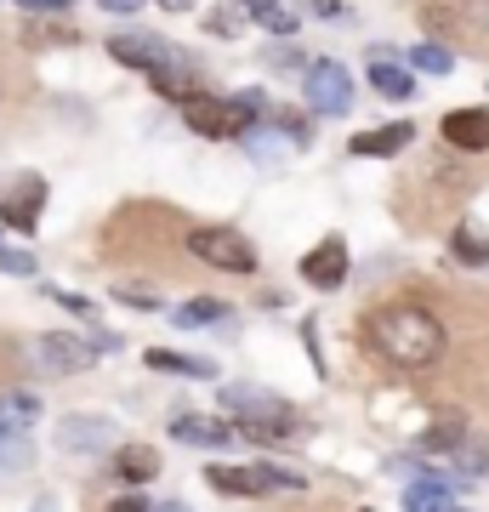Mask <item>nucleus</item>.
<instances>
[{
    "label": "nucleus",
    "mask_w": 489,
    "mask_h": 512,
    "mask_svg": "<svg viewBox=\"0 0 489 512\" xmlns=\"http://www.w3.org/2000/svg\"><path fill=\"white\" fill-rule=\"evenodd\" d=\"M370 348H376L393 370H427V365L444 359V325H438L433 308L393 302V308L370 313Z\"/></svg>",
    "instance_id": "1"
},
{
    "label": "nucleus",
    "mask_w": 489,
    "mask_h": 512,
    "mask_svg": "<svg viewBox=\"0 0 489 512\" xmlns=\"http://www.w3.org/2000/svg\"><path fill=\"white\" fill-rule=\"evenodd\" d=\"M222 410H228V427L234 439H256V444H285L296 433V410L290 399L268 393V387H222Z\"/></svg>",
    "instance_id": "2"
},
{
    "label": "nucleus",
    "mask_w": 489,
    "mask_h": 512,
    "mask_svg": "<svg viewBox=\"0 0 489 512\" xmlns=\"http://www.w3.org/2000/svg\"><path fill=\"white\" fill-rule=\"evenodd\" d=\"M256 109H262L256 97H205V92H194L188 103H182V120L200 131V137H211V143H245Z\"/></svg>",
    "instance_id": "3"
},
{
    "label": "nucleus",
    "mask_w": 489,
    "mask_h": 512,
    "mask_svg": "<svg viewBox=\"0 0 489 512\" xmlns=\"http://www.w3.org/2000/svg\"><path fill=\"white\" fill-rule=\"evenodd\" d=\"M188 251L200 262H211V268H222V274H256V245L245 234H234V228H194Z\"/></svg>",
    "instance_id": "4"
},
{
    "label": "nucleus",
    "mask_w": 489,
    "mask_h": 512,
    "mask_svg": "<svg viewBox=\"0 0 489 512\" xmlns=\"http://www.w3.org/2000/svg\"><path fill=\"white\" fill-rule=\"evenodd\" d=\"M302 92H308V109L313 114H347V109H353V74H347L336 57H319V63H308Z\"/></svg>",
    "instance_id": "5"
},
{
    "label": "nucleus",
    "mask_w": 489,
    "mask_h": 512,
    "mask_svg": "<svg viewBox=\"0 0 489 512\" xmlns=\"http://www.w3.org/2000/svg\"><path fill=\"white\" fill-rule=\"evenodd\" d=\"M211 490L222 495H273V490H302V478L285 467H205Z\"/></svg>",
    "instance_id": "6"
},
{
    "label": "nucleus",
    "mask_w": 489,
    "mask_h": 512,
    "mask_svg": "<svg viewBox=\"0 0 489 512\" xmlns=\"http://www.w3.org/2000/svg\"><path fill=\"white\" fill-rule=\"evenodd\" d=\"M35 359H40V370H52V376H80V370L97 365V342L69 336V330H46V336H35Z\"/></svg>",
    "instance_id": "7"
},
{
    "label": "nucleus",
    "mask_w": 489,
    "mask_h": 512,
    "mask_svg": "<svg viewBox=\"0 0 489 512\" xmlns=\"http://www.w3.org/2000/svg\"><path fill=\"white\" fill-rule=\"evenodd\" d=\"M40 211H46V177H35V171L12 177V188L0 194V222H6V228H18V234H35Z\"/></svg>",
    "instance_id": "8"
},
{
    "label": "nucleus",
    "mask_w": 489,
    "mask_h": 512,
    "mask_svg": "<svg viewBox=\"0 0 489 512\" xmlns=\"http://www.w3.org/2000/svg\"><path fill=\"white\" fill-rule=\"evenodd\" d=\"M296 274L308 279L313 291H342V279H347V245L336 234H325L308 256H302V262H296Z\"/></svg>",
    "instance_id": "9"
},
{
    "label": "nucleus",
    "mask_w": 489,
    "mask_h": 512,
    "mask_svg": "<svg viewBox=\"0 0 489 512\" xmlns=\"http://www.w3.org/2000/svg\"><path fill=\"white\" fill-rule=\"evenodd\" d=\"M109 57L114 63H126V69H160V63H171V57H182L171 40L160 35H109Z\"/></svg>",
    "instance_id": "10"
},
{
    "label": "nucleus",
    "mask_w": 489,
    "mask_h": 512,
    "mask_svg": "<svg viewBox=\"0 0 489 512\" xmlns=\"http://www.w3.org/2000/svg\"><path fill=\"white\" fill-rule=\"evenodd\" d=\"M438 137L461 154H489V109H450L438 120Z\"/></svg>",
    "instance_id": "11"
},
{
    "label": "nucleus",
    "mask_w": 489,
    "mask_h": 512,
    "mask_svg": "<svg viewBox=\"0 0 489 512\" xmlns=\"http://www.w3.org/2000/svg\"><path fill=\"white\" fill-rule=\"evenodd\" d=\"M57 444L74 450V456H97L114 444V421L109 416H63L57 421Z\"/></svg>",
    "instance_id": "12"
},
{
    "label": "nucleus",
    "mask_w": 489,
    "mask_h": 512,
    "mask_svg": "<svg viewBox=\"0 0 489 512\" xmlns=\"http://www.w3.org/2000/svg\"><path fill=\"white\" fill-rule=\"evenodd\" d=\"M455 507V484L438 473H421L410 478V490H404V512H450Z\"/></svg>",
    "instance_id": "13"
},
{
    "label": "nucleus",
    "mask_w": 489,
    "mask_h": 512,
    "mask_svg": "<svg viewBox=\"0 0 489 512\" xmlns=\"http://www.w3.org/2000/svg\"><path fill=\"white\" fill-rule=\"evenodd\" d=\"M410 137H416V126H410V120H393V126L353 137V154H359V160H387V154H404V148H410Z\"/></svg>",
    "instance_id": "14"
},
{
    "label": "nucleus",
    "mask_w": 489,
    "mask_h": 512,
    "mask_svg": "<svg viewBox=\"0 0 489 512\" xmlns=\"http://www.w3.org/2000/svg\"><path fill=\"white\" fill-rule=\"evenodd\" d=\"M35 421H40L35 393H0V439H23Z\"/></svg>",
    "instance_id": "15"
},
{
    "label": "nucleus",
    "mask_w": 489,
    "mask_h": 512,
    "mask_svg": "<svg viewBox=\"0 0 489 512\" xmlns=\"http://www.w3.org/2000/svg\"><path fill=\"white\" fill-rule=\"evenodd\" d=\"M171 433H177L182 444H205V450L234 444V427H228V421H211V416H177L171 421Z\"/></svg>",
    "instance_id": "16"
},
{
    "label": "nucleus",
    "mask_w": 489,
    "mask_h": 512,
    "mask_svg": "<svg viewBox=\"0 0 489 512\" xmlns=\"http://www.w3.org/2000/svg\"><path fill=\"white\" fill-rule=\"evenodd\" d=\"M148 80H154V92L171 97V103H188V97H194V63H188V57H171L160 69H148Z\"/></svg>",
    "instance_id": "17"
},
{
    "label": "nucleus",
    "mask_w": 489,
    "mask_h": 512,
    "mask_svg": "<svg viewBox=\"0 0 489 512\" xmlns=\"http://www.w3.org/2000/svg\"><path fill=\"white\" fill-rule=\"evenodd\" d=\"M370 86H376L381 97H393V103H404V97H416V80H410V69H399L393 57H370Z\"/></svg>",
    "instance_id": "18"
},
{
    "label": "nucleus",
    "mask_w": 489,
    "mask_h": 512,
    "mask_svg": "<svg viewBox=\"0 0 489 512\" xmlns=\"http://www.w3.org/2000/svg\"><path fill=\"white\" fill-rule=\"evenodd\" d=\"M148 365L165 370V376H194V382H217V365H211V359H194V353L148 348Z\"/></svg>",
    "instance_id": "19"
},
{
    "label": "nucleus",
    "mask_w": 489,
    "mask_h": 512,
    "mask_svg": "<svg viewBox=\"0 0 489 512\" xmlns=\"http://www.w3.org/2000/svg\"><path fill=\"white\" fill-rule=\"evenodd\" d=\"M228 302L222 296H194V302H182L177 313H171V325H182V330H200V325H222L228 319Z\"/></svg>",
    "instance_id": "20"
},
{
    "label": "nucleus",
    "mask_w": 489,
    "mask_h": 512,
    "mask_svg": "<svg viewBox=\"0 0 489 512\" xmlns=\"http://www.w3.org/2000/svg\"><path fill=\"white\" fill-rule=\"evenodd\" d=\"M114 473L126 478V484H143V478H154V473H160V456H154L148 444H126V450L114 456Z\"/></svg>",
    "instance_id": "21"
},
{
    "label": "nucleus",
    "mask_w": 489,
    "mask_h": 512,
    "mask_svg": "<svg viewBox=\"0 0 489 512\" xmlns=\"http://www.w3.org/2000/svg\"><path fill=\"white\" fill-rule=\"evenodd\" d=\"M410 69H416V74H450L455 69V52H450V46H438V40H421V46H410Z\"/></svg>",
    "instance_id": "22"
},
{
    "label": "nucleus",
    "mask_w": 489,
    "mask_h": 512,
    "mask_svg": "<svg viewBox=\"0 0 489 512\" xmlns=\"http://www.w3.org/2000/svg\"><path fill=\"white\" fill-rule=\"evenodd\" d=\"M455 256L461 262H478V268L489 262V234H478V222H461L455 228Z\"/></svg>",
    "instance_id": "23"
},
{
    "label": "nucleus",
    "mask_w": 489,
    "mask_h": 512,
    "mask_svg": "<svg viewBox=\"0 0 489 512\" xmlns=\"http://www.w3.org/2000/svg\"><path fill=\"white\" fill-rule=\"evenodd\" d=\"M0 268H6V274H35V256L29 251H18V245H0Z\"/></svg>",
    "instance_id": "24"
},
{
    "label": "nucleus",
    "mask_w": 489,
    "mask_h": 512,
    "mask_svg": "<svg viewBox=\"0 0 489 512\" xmlns=\"http://www.w3.org/2000/svg\"><path fill=\"white\" fill-rule=\"evenodd\" d=\"M256 23H262L268 35H290V29H296V18H290L285 6H268V12H256Z\"/></svg>",
    "instance_id": "25"
},
{
    "label": "nucleus",
    "mask_w": 489,
    "mask_h": 512,
    "mask_svg": "<svg viewBox=\"0 0 489 512\" xmlns=\"http://www.w3.org/2000/svg\"><path fill=\"white\" fill-rule=\"evenodd\" d=\"M109 512H148L143 495H120V501H109Z\"/></svg>",
    "instance_id": "26"
},
{
    "label": "nucleus",
    "mask_w": 489,
    "mask_h": 512,
    "mask_svg": "<svg viewBox=\"0 0 489 512\" xmlns=\"http://www.w3.org/2000/svg\"><path fill=\"white\" fill-rule=\"evenodd\" d=\"M18 6H29V12H69V0H18Z\"/></svg>",
    "instance_id": "27"
},
{
    "label": "nucleus",
    "mask_w": 489,
    "mask_h": 512,
    "mask_svg": "<svg viewBox=\"0 0 489 512\" xmlns=\"http://www.w3.org/2000/svg\"><path fill=\"white\" fill-rule=\"evenodd\" d=\"M97 6H103V12H143L148 0H97Z\"/></svg>",
    "instance_id": "28"
},
{
    "label": "nucleus",
    "mask_w": 489,
    "mask_h": 512,
    "mask_svg": "<svg viewBox=\"0 0 489 512\" xmlns=\"http://www.w3.org/2000/svg\"><path fill=\"white\" fill-rule=\"evenodd\" d=\"M239 6H245V12L256 18V12H268V6H279V0H239Z\"/></svg>",
    "instance_id": "29"
},
{
    "label": "nucleus",
    "mask_w": 489,
    "mask_h": 512,
    "mask_svg": "<svg viewBox=\"0 0 489 512\" xmlns=\"http://www.w3.org/2000/svg\"><path fill=\"white\" fill-rule=\"evenodd\" d=\"M148 512H194L188 501H160V507H148Z\"/></svg>",
    "instance_id": "30"
},
{
    "label": "nucleus",
    "mask_w": 489,
    "mask_h": 512,
    "mask_svg": "<svg viewBox=\"0 0 489 512\" xmlns=\"http://www.w3.org/2000/svg\"><path fill=\"white\" fill-rule=\"evenodd\" d=\"M165 12H188V6H194V0H160Z\"/></svg>",
    "instance_id": "31"
}]
</instances>
